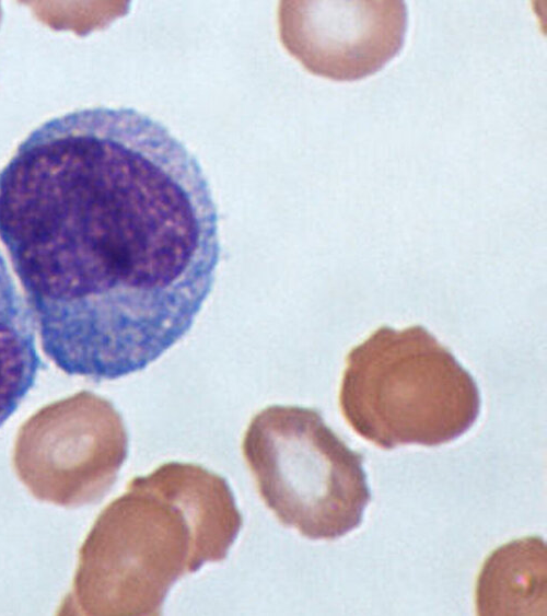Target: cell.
I'll use <instances>...</instances> for the list:
<instances>
[{"mask_svg": "<svg viewBox=\"0 0 547 616\" xmlns=\"http://www.w3.org/2000/svg\"><path fill=\"white\" fill-rule=\"evenodd\" d=\"M242 452L265 504L284 526L333 541L357 528L371 500L363 455L321 412L271 405L251 420Z\"/></svg>", "mask_w": 547, "mask_h": 616, "instance_id": "obj_4", "label": "cell"}, {"mask_svg": "<svg viewBox=\"0 0 547 616\" xmlns=\"http://www.w3.org/2000/svg\"><path fill=\"white\" fill-rule=\"evenodd\" d=\"M242 524L228 481L200 465L137 476L95 520L58 614L160 615L181 577L226 558Z\"/></svg>", "mask_w": 547, "mask_h": 616, "instance_id": "obj_2", "label": "cell"}, {"mask_svg": "<svg viewBox=\"0 0 547 616\" xmlns=\"http://www.w3.org/2000/svg\"><path fill=\"white\" fill-rule=\"evenodd\" d=\"M128 454L114 405L89 391L51 403L20 428L13 468L36 499L67 508L98 502Z\"/></svg>", "mask_w": 547, "mask_h": 616, "instance_id": "obj_5", "label": "cell"}, {"mask_svg": "<svg viewBox=\"0 0 547 616\" xmlns=\"http://www.w3.org/2000/svg\"><path fill=\"white\" fill-rule=\"evenodd\" d=\"M0 240L45 355L94 380L141 371L177 344L220 257L197 159L127 107L77 109L21 142L0 171Z\"/></svg>", "mask_w": 547, "mask_h": 616, "instance_id": "obj_1", "label": "cell"}, {"mask_svg": "<svg viewBox=\"0 0 547 616\" xmlns=\"http://www.w3.org/2000/svg\"><path fill=\"white\" fill-rule=\"evenodd\" d=\"M40 368L32 315L0 253V427L31 391Z\"/></svg>", "mask_w": 547, "mask_h": 616, "instance_id": "obj_8", "label": "cell"}, {"mask_svg": "<svg viewBox=\"0 0 547 616\" xmlns=\"http://www.w3.org/2000/svg\"><path fill=\"white\" fill-rule=\"evenodd\" d=\"M546 546L526 537L497 548L485 561L476 585L478 614L543 613Z\"/></svg>", "mask_w": 547, "mask_h": 616, "instance_id": "obj_7", "label": "cell"}, {"mask_svg": "<svg viewBox=\"0 0 547 616\" xmlns=\"http://www.w3.org/2000/svg\"><path fill=\"white\" fill-rule=\"evenodd\" d=\"M339 406L353 431L379 448L438 446L474 425L480 394L423 326H381L347 355Z\"/></svg>", "mask_w": 547, "mask_h": 616, "instance_id": "obj_3", "label": "cell"}, {"mask_svg": "<svg viewBox=\"0 0 547 616\" xmlns=\"http://www.w3.org/2000/svg\"><path fill=\"white\" fill-rule=\"evenodd\" d=\"M288 9L290 50L311 72L335 81L375 73L404 45L400 0L298 1Z\"/></svg>", "mask_w": 547, "mask_h": 616, "instance_id": "obj_6", "label": "cell"}]
</instances>
